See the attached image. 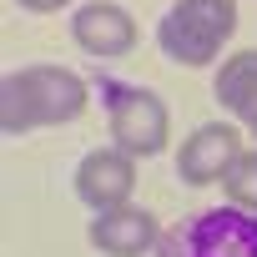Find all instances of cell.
<instances>
[{
	"instance_id": "8992f818",
	"label": "cell",
	"mask_w": 257,
	"mask_h": 257,
	"mask_svg": "<svg viewBox=\"0 0 257 257\" xmlns=\"http://www.w3.org/2000/svg\"><path fill=\"white\" fill-rule=\"evenodd\" d=\"M137 16L116 6V0H86V6L71 11V41L96 56V61H116V56H132L137 51Z\"/></svg>"
},
{
	"instance_id": "5b68a950",
	"label": "cell",
	"mask_w": 257,
	"mask_h": 257,
	"mask_svg": "<svg viewBox=\"0 0 257 257\" xmlns=\"http://www.w3.org/2000/svg\"><path fill=\"white\" fill-rule=\"evenodd\" d=\"M242 132L232 121H202L197 132L177 147V177L187 187H222V177L232 172V162L242 157Z\"/></svg>"
},
{
	"instance_id": "7c38bea8",
	"label": "cell",
	"mask_w": 257,
	"mask_h": 257,
	"mask_svg": "<svg viewBox=\"0 0 257 257\" xmlns=\"http://www.w3.org/2000/svg\"><path fill=\"white\" fill-rule=\"evenodd\" d=\"M252 137H257V132H252Z\"/></svg>"
},
{
	"instance_id": "8fae6325",
	"label": "cell",
	"mask_w": 257,
	"mask_h": 257,
	"mask_svg": "<svg viewBox=\"0 0 257 257\" xmlns=\"http://www.w3.org/2000/svg\"><path fill=\"white\" fill-rule=\"evenodd\" d=\"M21 11H31V16H56V11H71L76 0H16Z\"/></svg>"
},
{
	"instance_id": "6da1fadb",
	"label": "cell",
	"mask_w": 257,
	"mask_h": 257,
	"mask_svg": "<svg viewBox=\"0 0 257 257\" xmlns=\"http://www.w3.org/2000/svg\"><path fill=\"white\" fill-rule=\"evenodd\" d=\"M91 86L71 66H21L0 76V132L26 137L36 126H66L86 111Z\"/></svg>"
},
{
	"instance_id": "9c48e42d",
	"label": "cell",
	"mask_w": 257,
	"mask_h": 257,
	"mask_svg": "<svg viewBox=\"0 0 257 257\" xmlns=\"http://www.w3.org/2000/svg\"><path fill=\"white\" fill-rule=\"evenodd\" d=\"M212 96H217V106H222L232 121H242L247 132H257V46L232 51V56L217 61Z\"/></svg>"
},
{
	"instance_id": "3957f363",
	"label": "cell",
	"mask_w": 257,
	"mask_h": 257,
	"mask_svg": "<svg viewBox=\"0 0 257 257\" xmlns=\"http://www.w3.org/2000/svg\"><path fill=\"white\" fill-rule=\"evenodd\" d=\"M157 257H257V212L232 202L192 212L162 232Z\"/></svg>"
},
{
	"instance_id": "277c9868",
	"label": "cell",
	"mask_w": 257,
	"mask_h": 257,
	"mask_svg": "<svg viewBox=\"0 0 257 257\" xmlns=\"http://www.w3.org/2000/svg\"><path fill=\"white\" fill-rule=\"evenodd\" d=\"M101 106H106V132L111 147H121L126 157H162L167 137H172V111L152 86H126V81H101Z\"/></svg>"
},
{
	"instance_id": "ba28073f",
	"label": "cell",
	"mask_w": 257,
	"mask_h": 257,
	"mask_svg": "<svg viewBox=\"0 0 257 257\" xmlns=\"http://www.w3.org/2000/svg\"><path fill=\"white\" fill-rule=\"evenodd\" d=\"M86 237H91V247L106 252V257H147V252H157L162 227H157V217H152L142 202H121V207L96 212L91 227H86Z\"/></svg>"
},
{
	"instance_id": "30bf717a",
	"label": "cell",
	"mask_w": 257,
	"mask_h": 257,
	"mask_svg": "<svg viewBox=\"0 0 257 257\" xmlns=\"http://www.w3.org/2000/svg\"><path fill=\"white\" fill-rule=\"evenodd\" d=\"M222 192H227L232 207L257 212V152H242V157L232 162V172L222 177Z\"/></svg>"
},
{
	"instance_id": "7a4b0ae2",
	"label": "cell",
	"mask_w": 257,
	"mask_h": 257,
	"mask_svg": "<svg viewBox=\"0 0 257 257\" xmlns=\"http://www.w3.org/2000/svg\"><path fill=\"white\" fill-rule=\"evenodd\" d=\"M237 0H172V11L157 21V51L187 71L217 66L237 36Z\"/></svg>"
},
{
	"instance_id": "52a82bcc",
	"label": "cell",
	"mask_w": 257,
	"mask_h": 257,
	"mask_svg": "<svg viewBox=\"0 0 257 257\" xmlns=\"http://www.w3.org/2000/svg\"><path fill=\"white\" fill-rule=\"evenodd\" d=\"M76 197L91 212L121 207L137 197V157H126L121 147H96L76 162Z\"/></svg>"
}]
</instances>
